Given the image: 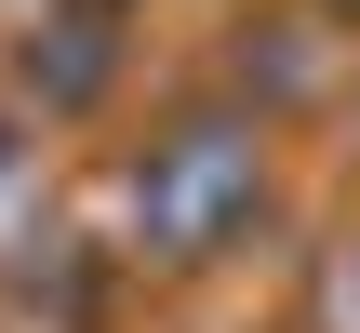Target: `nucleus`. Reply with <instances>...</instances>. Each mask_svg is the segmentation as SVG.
<instances>
[{"label":"nucleus","instance_id":"obj_1","mask_svg":"<svg viewBox=\"0 0 360 333\" xmlns=\"http://www.w3.org/2000/svg\"><path fill=\"white\" fill-rule=\"evenodd\" d=\"M254 200H267V174H254V133H227V120L147 147V174H134V214H147L160 254H214V240H240Z\"/></svg>","mask_w":360,"mask_h":333}]
</instances>
